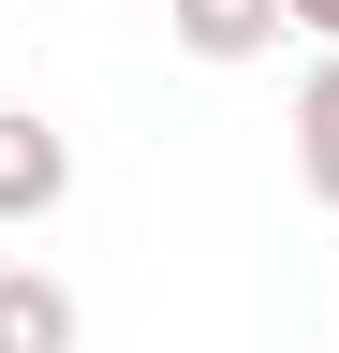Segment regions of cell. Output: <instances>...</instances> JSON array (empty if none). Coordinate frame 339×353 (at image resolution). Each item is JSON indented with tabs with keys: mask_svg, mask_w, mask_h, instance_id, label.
Wrapping results in <instances>:
<instances>
[{
	"mask_svg": "<svg viewBox=\"0 0 339 353\" xmlns=\"http://www.w3.org/2000/svg\"><path fill=\"white\" fill-rule=\"evenodd\" d=\"M162 30H177V59L236 74V59H266V44H280L295 15H280V0H162Z\"/></svg>",
	"mask_w": 339,
	"mask_h": 353,
	"instance_id": "2",
	"label": "cell"
},
{
	"mask_svg": "<svg viewBox=\"0 0 339 353\" xmlns=\"http://www.w3.org/2000/svg\"><path fill=\"white\" fill-rule=\"evenodd\" d=\"M280 15H295V30H310V44H325V59H339V0H280Z\"/></svg>",
	"mask_w": 339,
	"mask_h": 353,
	"instance_id": "5",
	"label": "cell"
},
{
	"mask_svg": "<svg viewBox=\"0 0 339 353\" xmlns=\"http://www.w3.org/2000/svg\"><path fill=\"white\" fill-rule=\"evenodd\" d=\"M89 324H74V294L45 280V265H0V353H74Z\"/></svg>",
	"mask_w": 339,
	"mask_h": 353,
	"instance_id": "3",
	"label": "cell"
},
{
	"mask_svg": "<svg viewBox=\"0 0 339 353\" xmlns=\"http://www.w3.org/2000/svg\"><path fill=\"white\" fill-rule=\"evenodd\" d=\"M148 15H162V0H148Z\"/></svg>",
	"mask_w": 339,
	"mask_h": 353,
	"instance_id": "6",
	"label": "cell"
},
{
	"mask_svg": "<svg viewBox=\"0 0 339 353\" xmlns=\"http://www.w3.org/2000/svg\"><path fill=\"white\" fill-rule=\"evenodd\" d=\"M59 206H74V132L0 103V221H59Z\"/></svg>",
	"mask_w": 339,
	"mask_h": 353,
	"instance_id": "1",
	"label": "cell"
},
{
	"mask_svg": "<svg viewBox=\"0 0 339 353\" xmlns=\"http://www.w3.org/2000/svg\"><path fill=\"white\" fill-rule=\"evenodd\" d=\"M295 176H310V206H339V59H310L295 88Z\"/></svg>",
	"mask_w": 339,
	"mask_h": 353,
	"instance_id": "4",
	"label": "cell"
}]
</instances>
